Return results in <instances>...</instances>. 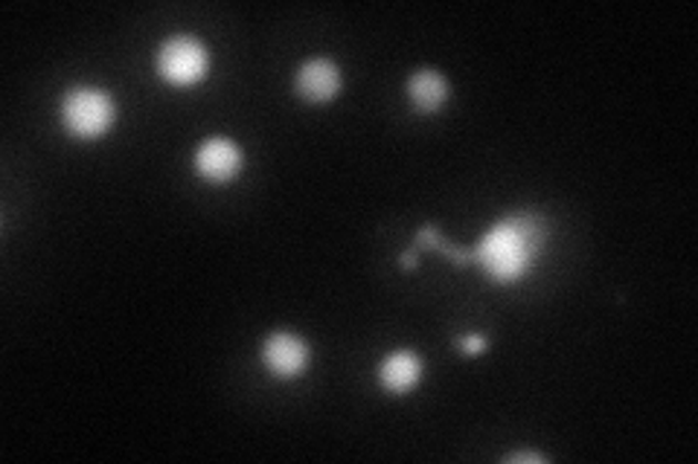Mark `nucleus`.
I'll use <instances>...</instances> for the list:
<instances>
[{"label":"nucleus","instance_id":"nucleus-7","mask_svg":"<svg viewBox=\"0 0 698 464\" xmlns=\"http://www.w3.org/2000/svg\"><path fill=\"white\" fill-rule=\"evenodd\" d=\"M408 93L414 108L419 114H434L440 110L448 99V82L437 73V70H419L408 82Z\"/></svg>","mask_w":698,"mask_h":464},{"label":"nucleus","instance_id":"nucleus-3","mask_svg":"<svg viewBox=\"0 0 698 464\" xmlns=\"http://www.w3.org/2000/svg\"><path fill=\"white\" fill-rule=\"evenodd\" d=\"M207 50L201 41L189 39V35H175L160 46L157 55V67L173 85H192L207 73Z\"/></svg>","mask_w":698,"mask_h":464},{"label":"nucleus","instance_id":"nucleus-2","mask_svg":"<svg viewBox=\"0 0 698 464\" xmlns=\"http://www.w3.org/2000/svg\"><path fill=\"white\" fill-rule=\"evenodd\" d=\"M64 128L79 139L103 137L114 123V102L96 87H73L62 105Z\"/></svg>","mask_w":698,"mask_h":464},{"label":"nucleus","instance_id":"nucleus-8","mask_svg":"<svg viewBox=\"0 0 698 464\" xmlns=\"http://www.w3.org/2000/svg\"><path fill=\"white\" fill-rule=\"evenodd\" d=\"M419 378H423V360L414 351H396L382 366V383L396 394L410 392L419 383Z\"/></svg>","mask_w":698,"mask_h":464},{"label":"nucleus","instance_id":"nucleus-4","mask_svg":"<svg viewBox=\"0 0 698 464\" xmlns=\"http://www.w3.org/2000/svg\"><path fill=\"white\" fill-rule=\"evenodd\" d=\"M196 166L201 171V178H207L210 183H228V180H233L239 175L242 155H239V148L230 139L212 137L198 148Z\"/></svg>","mask_w":698,"mask_h":464},{"label":"nucleus","instance_id":"nucleus-6","mask_svg":"<svg viewBox=\"0 0 698 464\" xmlns=\"http://www.w3.org/2000/svg\"><path fill=\"white\" fill-rule=\"evenodd\" d=\"M341 87V73L326 59H312L300 67L298 91L309 102H330Z\"/></svg>","mask_w":698,"mask_h":464},{"label":"nucleus","instance_id":"nucleus-1","mask_svg":"<svg viewBox=\"0 0 698 464\" xmlns=\"http://www.w3.org/2000/svg\"><path fill=\"white\" fill-rule=\"evenodd\" d=\"M544 244V221L535 212H515L503 218L487 232L478 250H471V262L483 264L489 278L510 285L524 276L539 259Z\"/></svg>","mask_w":698,"mask_h":464},{"label":"nucleus","instance_id":"nucleus-10","mask_svg":"<svg viewBox=\"0 0 698 464\" xmlns=\"http://www.w3.org/2000/svg\"><path fill=\"white\" fill-rule=\"evenodd\" d=\"M507 462L518 464V462H548L544 456H539V453H512V456H507Z\"/></svg>","mask_w":698,"mask_h":464},{"label":"nucleus","instance_id":"nucleus-5","mask_svg":"<svg viewBox=\"0 0 698 464\" xmlns=\"http://www.w3.org/2000/svg\"><path fill=\"white\" fill-rule=\"evenodd\" d=\"M265 366L274 371L277 378H294L306 369L309 346L294 334H271L262 348Z\"/></svg>","mask_w":698,"mask_h":464},{"label":"nucleus","instance_id":"nucleus-11","mask_svg":"<svg viewBox=\"0 0 698 464\" xmlns=\"http://www.w3.org/2000/svg\"><path fill=\"white\" fill-rule=\"evenodd\" d=\"M414 264H416V253H405V255H402V267H408V271H410Z\"/></svg>","mask_w":698,"mask_h":464},{"label":"nucleus","instance_id":"nucleus-9","mask_svg":"<svg viewBox=\"0 0 698 464\" xmlns=\"http://www.w3.org/2000/svg\"><path fill=\"white\" fill-rule=\"evenodd\" d=\"M460 348H463L466 355H480V351L487 348V340H483L480 334H471V337H463V340H460Z\"/></svg>","mask_w":698,"mask_h":464}]
</instances>
